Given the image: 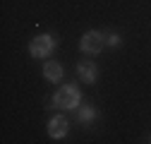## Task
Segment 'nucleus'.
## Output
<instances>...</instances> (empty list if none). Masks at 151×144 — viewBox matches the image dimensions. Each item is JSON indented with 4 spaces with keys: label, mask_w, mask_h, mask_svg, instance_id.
Masks as SVG:
<instances>
[{
    "label": "nucleus",
    "mask_w": 151,
    "mask_h": 144,
    "mask_svg": "<svg viewBox=\"0 0 151 144\" xmlns=\"http://www.w3.org/2000/svg\"><path fill=\"white\" fill-rule=\"evenodd\" d=\"M79 101H82V94H79V89L72 86V84L60 86L58 94L53 96V106L55 108H63V111H72V108H77Z\"/></svg>",
    "instance_id": "nucleus-1"
},
{
    "label": "nucleus",
    "mask_w": 151,
    "mask_h": 144,
    "mask_svg": "<svg viewBox=\"0 0 151 144\" xmlns=\"http://www.w3.org/2000/svg\"><path fill=\"white\" fill-rule=\"evenodd\" d=\"M53 50H55V39L48 36V34L36 36V39L29 43V53H31L34 58H48Z\"/></svg>",
    "instance_id": "nucleus-2"
},
{
    "label": "nucleus",
    "mask_w": 151,
    "mask_h": 144,
    "mask_svg": "<svg viewBox=\"0 0 151 144\" xmlns=\"http://www.w3.org/2000/svg\"><path fill=\"white\" fill-rule=\"evenodd\" d=\"M106 46V36L101 31H86L82 36V41H79V48L84 53H91V55H96V53H101Z\"/></svg>",
    "instance_id": "nucleus-3"
},
{
    "label": "nucleus",
    "mask_w": 151,
    "mask_h": 144,
    "mask_svg": "<svg viewBox=\"0 0 151 144\" xmlns=\"http://www.w3.org/2000/svg\"><path fill=\"white\" fill-rule=\"evenodd\" d=\"M67 130H70V122H67L65 115H53V118H50V122H48V135H50L53 139H63V137L67 135Z\"/></svg>",
    "instance_id": "nucleus-4"
},
{
    "label": "nucleus",
    "mask_w": 151,
    "mask_h": 144,
    "mask_svg": "<svg viewBox=\"0 0 151 144\" xmlns=\"http://www.w3.org/2000/svg\"><path fill=\"white\" fill-rule=\"evenodd\" d=\"M43 77L50 79V82H60V79H63V65L55 63V60H48V63L43 65Z\"/></svg>",
    "instance_id": "nucleus-5"
},
{
    "label": "nucleus",
    "mask_w": 151,
    "mask_h": 144,
    "mask_svg": "<svg viewBox=\"0 0 151 144\" xmlns=\"http://www.w3.org/2000/svg\"><path fill=\"white\" fill-rule=\"evenodd\" d=\"M77 75L82 77V82L93 84V82H96V65H93V63H79L77 65Z\"/></svg>",
    "instance_id": "nucleus-6"
},
{
    "label": "nucleus",
    "mask_w": 151,
    "mask_h": 144,
    "mask_svg": "<svg viewBox=\"0 0 151 144\" xmlns=\"http://www.w3.org/2000/svg\"><path fill=\"white\" fill-rule=\"evenodd\" d=\"M93 118H96V111H93L91 106H82V108H79L77 120H79L82 125H89V122H93Z\"/></svg>",
    "instance_id": "nucleus-7"
},
{
    "label": "nucleus",
    "mask_w": 151,
    "mask_h": 144,
    "mask_svg": "<svg viewBox=\"0 0 151 144\" xmlns=\"http://www.w3.org/2000/svg\"><path fill=\"white\" fill-rule=\"evenodd\" d=\"M106 43H110V46H120V36H118V34H108V36H106Z\"/></svg>",
    "instance_id": "nucleus-8"
}]
</instances>
